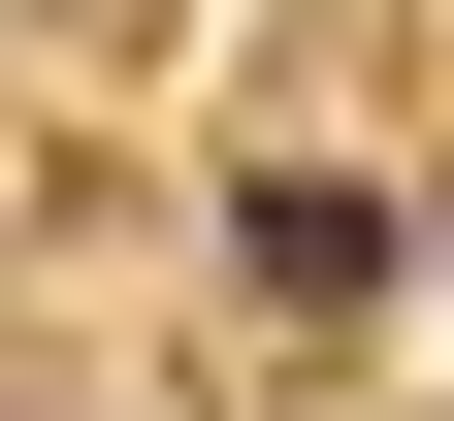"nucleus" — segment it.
Wrapping results in <instances>:
<instances>
[{"instance_id": "f257e3e1", "label": "nucleus", "mask_w": 454, "mask_h": 421, "mask_svg": "<svg viewBox=\"0 0 454 421\" xmlns=\"http://www.w3.org/2000/svg\"><path fill=\"white\" fill-rule=\"evenodd\" d=\"M227 260L293 292V324H389V292H422V195H389V162H260V195H227Z\"/></svg>"}]
</instances>
